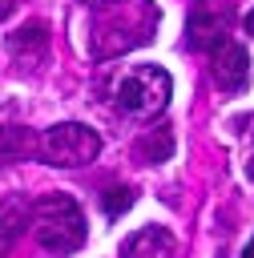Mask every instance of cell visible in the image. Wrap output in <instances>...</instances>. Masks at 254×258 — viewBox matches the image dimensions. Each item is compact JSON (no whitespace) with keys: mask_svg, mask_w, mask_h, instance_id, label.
I'll return each instance as SVG.
<instances>
[{"mask_svg":"<svg viewBox=\"0 0 254 258\" xmlns=\"http://www.w3.org/2000/svg\"><path fill=\"white\" fill-rule=\"evenodd\" d=\"M153 28H157V8L149 0L105 4V8H97L93 28H89V52L93 56H117V52L149 40Z\"/></svg>","mask_w":254,"mask_h":258,"instance_id":"cell-1","label":"cell"},{"mask_svg":"<svg viewBox=\"0 0 254 258\" xmlns=\"http://www.w3.org/2000/svg\"><path fill=\"white\" fill-rule=\"evenodd\" d=\"M113 109L129 121H153L169 97H173V81L161 64H129L113 77Z\"/></svg>","mask_w":254,"mask_h":258,"instance_id":"cell-2","label":"cell"},{"mask_svg":"<svg viewBox=\"0 0 254 258\" xmlns=\"http://www.w3.org/2000/svg\"><path fill=\"white\" fill-rule=\"evenodd\" d=\"M32 234L44 250L52 254H73L85 246V214L69 194H44L40 202H32Z\"/></svg>","mask_w":254,"mask_h":258,"instance_id":"cell-3","label":"cell"},{"mask_svg":"<svg viewBox=\"0 0 254 258\" xmlns=\"http://www.w3.org/2000/svg\"><path fill=\"white\" fill-rule=\"evenodd\" d=\"M40 157L48 165H60V169H77V165H89L97 153H101V137L81 125V121H65V125H52L44 129V137L36 141Z\"/></svg>","mask_w":254,"mask_h":258,"instance_id":"cell-4","label":"cell"},{"mask_svg":"<svg viewBox=\"0 0 254 258\" xmlns=\"http://www.w3.org/2000/svg\"><path fill=\"white\" fill-rule=\"evenodd\" d=\"M210 77L222 93H242L250 85V56L242 44L234 40H222L214 52H210Z\"/></svg>","mask_w":254,"mask_h":258,"instance_id":"cell-5","label":"cell"},{"mask_svg":"<svg viewBox=\"0 0 254 258\" xmlns=\"http://www.w3.org/2000/svg\"><path fill=\"white\" fill-rule=\"evenodd\" d=\"M226 28H230V12L226 8H194V16H189V44L194 48H218L222 40H226Z\"/></svg>","mask_w":254,"mask_h":258,"instance_id":"cell-6","label":"cell"},{"mask_svg":"<svg viewBox=\"0 0 254 258\" xmlns=\"http://www.w3.org/2000/svg\"><path fill=\"white\" fill-rule=\"evenodd\" d=\"M121 258H177V242L165 226H145L125 238Z\"/></svg>","mask_w":254,"mask_h":258,"instance_id":"cell-7","label":"cell"},{"mask_svg":"<svg viewBox=\"0 0 254 258\" xmlns=\"http://www.w3.org/2000/svg\"><path fill=\"white\" fill-rule=\"evenodd\" d=\"M24 222H32V206L20 194L0 198V254H8L16 246V238L24 234Z\"/></svg>","mask_w":254,"mask_h":258,"instance_id":"cell-8","label":"cell"},{"mask_svg":"<svg viewBox=\"0 0 254 258\" xmlns=\"http://www.w3.org/2000/svg\"><path fill=\"white\" fill-rule=\"evenodd\" d=\"M137 161H145V165H157V161H165L169 153H173V137L165 133V129H153V133H145L141 141H137Z\"/></svg>","mask_w":254,"mask_h":258,"instance_id":"cell-9","label":"cell"},{"mask_svg":"<svg viewBox=\"0 0 254 258\" xmlns=\"http://www.w3.org/2000/svg\"><path fill=\"white\" fill-rule=\"evenodd\" d=\"M32 149V141H28V129H20V125H8V129H0V161H16V157H24Z\"/></svg>","mask_w":254,"mask_h":258,"instance_id":"cell-10","label":"cell"},{"mask_svg":"<svg viewBox=\"0 0 254 258\" xmlns=\"http://www.w3.org/2000/svg\"><path fill=\"white\" fill-rule=\"evenodd\" d=\"M101 202H105V214H109V218H121V214L133 206V189H129V185H109Z\"/></svg>","mask_w":254,"mask_h":258,"instance_id":"cell-11","label":"cell"},{"mask_svg":"<svg viewBox=\"0 0 254 258\" xmlns=\"http://www.w3.org/2000/svg\"><path fill=\"white\" fill-rule=\"evenodd\" d=\"M242 141H246V173H254V121H246Z\"/></svg>","mask_w":254,"mask_h":258,"instance_id":"cell-12","label":"cell"},{"mask_svg":"<svg viewBox=\"0 0 254 258\" xmlns=\"http://www.w3.org/2000/svg\"><path fill=\"white\" fill-rule=\"evenodd\" d=\"M81 4H89V8H105V4H121V0H81Z\"/></svg>","mask_w":254,"mask_h":258,"instance_id":"cell-13","label":"cell"},{"mask_svg":"<svg viewBox=\"0 0 254 258\" xmlns=\"http://www.w3.org/2000/svg\"><path fill=\"white\" fill-rule=\"evenodd\" d=\"M8 12H12V0H0V20H4Z\"/></svg>","mask_w":254,"mask_h":258,"instance_id":"cell-14","label":"cell"},{"mask_svg":"<svg viewBox=\"0 0 254 258\" xmlns=\"http://www.w3.org/2000/svg\"><path fill=\"white\" fill-rule=\"evenodd\" d=\"M246 32H250V36H254V12H250V16H246Z\"/></svg>","mask_w":254,"mask_h":258,"instance_id":"cell-15","label":"cell"},{"mask_svg":"<svg viewBox=\"0 0 254 258\" xmlns=\"http://www.w3.org/2000/svg\"><path fill=\"white\" fill-rule=\"evenodd\" d=\"M242 258H254V238H250V246H246V254Z\"/></svg>","mask_w":254,"mask_h":258,"instance_id":"cell-16","label":"cell"}]
</instances>
